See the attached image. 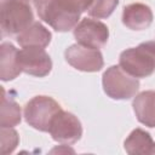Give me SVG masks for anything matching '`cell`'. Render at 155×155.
Instances as JSON below:
<instances>
[{
  "instance_id": "cell-1",
  "label": "cell",
  "mask_w": 155,
  "mask_h": 155,
  "mask_svg": "<svg viewBox=\"0 0 155 155\" xmlns=\"http://www.w3.org/2000/svg\"><path fill=\"white\" fill-rule=\"evenodd\" d=\"M40 19L57 31L74 29L92 0H31Z\"/></svg>"
},
{
  "instance_id": "cell-2",
  "label": "cell",
  "mask_w": 155,
  "mask_h": 155,
  "mask_svg": "<svg viewBox=\"0 0 155 155\" xmlns=\"http://www.w3.org/2000/svg\"><path fill=\"white\" fill-rule=\"evenodd\" d=\"M119 65L130 75L142 79L155 71V41L142 42L121 52Z\"/></svg>"
},
{
  "instance_id": "cell-3",
  "label": "cell",
  "mask_w": 155,
  "mask_h": 155,
  "mask_svg": "<svg viewBox=\"0 0 155 155\" xmlns=\"http://www.w3.org/2000/svg\"><path fill=\"white\" fill-rule=\"evenodd\" d=\"M34 19L29 0H0V27L2 35H18Z\"/></svg>"
},
{
  "instance_id": "cell-4",
  "label": "cell",
  "mask_w": 155,
  "mask_h": 155,
  "mask_svg": "<svg viewBox=\"0 0 155 155\" xmlns=\"http://www.w3.org/2000/svg\"><path fill=\"white\" fill-rule=\"evenodd\" d=\"M102 85L107 96L117 101L130 99L139 90L138 79L126 73L120 65H111L103 73Z\"/></svg>"
},
{
  "instance_id": "cell-5",
  "label": "cell",
  "mask_w": 155,
  "mask_h": 155,
  "mask_svg": "<svg viewBox=\"0 0 155 155\" xmlns=\"http://www.w3.org/2000/svg\"><path fill=\"white\" fill-rule=\"evenodd\" d=\"M62 110L61 105L48 96L33 97L24 107V117L29 126L48 132L53 117Z\"/></svg>"
},
{
  "instance_id": "cell-6",
  "label": "cell",
  "mask_w": 155,
  "mask_h": 155,
  "mask_svg": "<svg viewBox=\"0 0 155 155\" xmlns=\"http://www.w3.org/2000/svg\"><path fill=\"white\" fill-rule=\"evenodd\" d=\"M48 132L52 139L58 143L74 144L82 136V126L74 114L61 110L53 117Z\"/></svg>"
},
{
  "instance_id": "cell-7",
  "label": "cell",
  "mask_w": 155,
  "mask_h": 155,
  "mask_svg": "<svg viewBox=\"0 0 155 155\" xmlns=\"http://www.w3.org/2000/svg\"><path fill=\"white\" fill-rule=\"evenodd\" d=\"M65 61L75 69L87 73L99 71L103 65V56L99 50L84 46L80 44H74L69 46L65 52Z\"/></svg>"
},
{
  "instance_id": "cell-8",
  "label": "cell",
  "mask_w": 155,
  "mask_h": 155,
  "mask_svg": "<svg viewBox=\"0 0 155 155\" xmlns=\"http://www.w3.org/2000/svg\"><path fill=\"white\" fill-rule=\"evenodd\" d=\"M74 38L78 44L98 50L108 42L109 29L103 22L86 17L75 25Z\"/></svg>"
},
{
  "instance_id": "cell-9",
  "label": "cell",
  "mask_w": 155,
  "mask_h": 155,
  "mask_svg": "<svg viewBox=\"0 0 155 155\" xmlns=\"http://www.w3.org/2000/svg\"><path fill=\"white\" fill-rule=\"evenodd\" d=\"M19 61L22 71L33 76L44 78L48 75L52 69V61L44 47H23V50L19 51Z\"/></svg>"
},
{
  "instance_id": "cell-10",
  "label": "cell",
  "mask_w": 155,
  "mask_h": 155,
  "mask_svg": "<svg viewBox=\"0 0 155 155\" xmlns=\"http://www.w3.org/2000/svg\"><path fill=\"white\" fill-rule=\"evenodd\" d=\"M151 8L142 2H133L124 7L122 23L131 30H144L153 23Z\"/></svg>"
},
{
  "instance_id": "cell-11",
  "label": "cell",
  "mask_w": 155,
  "mask_h": 155,
  "mask_svg": "<svg viewBox=\"0 0 155 155\" xmlns=\"http://www.w3.org/2000/svg\"><path fill=\"white\" fill-rule=\"evenodd\" d=\"M22 73L19 51L11 42H2L0 47V78L10 81Z\"/></svg>"
},
{
  "instance_id": "cell-12",
  "label": "cell",
  "mask_w": 155,
  "mask_h": 155,
  "mask_svg": "<svg viewBox=\"0 0 155 155\" xmlns=\"http://www.w3.org/2000/svg\"><path fill=\"white\" fill-rule=\"evenodd\" d=\"M132 107L140 124L148 127H155V91L149 90L137 94Z\"/></svg>"
},
{
  "instance_id": "cell-13",
  "label": "cell",
  "mask_w": 155,
  "mask_h": 155,
  "mask_svg": "<svg viewBox=\"0 0 155 155\" xmlns=\"http://www.w3.org/2000/svg\"><path fill=\"white\" fill-rule=\"evenodd\" d=\"M126 153L130 155L155 154V142L151 136L142 128L133 130L124 143Z\"/></svg>"
},
{
  "instance_id": "cell-14",
  "label": "cell",
  "mask_w": 155,
  "mask_h": 155,
  "mask_svg": "<svg viewBox=\"0 0 155 155\" xmlns=\"http://www.w3.org/2000/svg\"><path fill=\"white\" fill-rule=\"evenodd\" d=\"M51 33L46 29L41 23L33 22L28 28L21 31L16 40L22 47L36 46V47H46L51 41Z\"/></svg>"
},
{
  "instance_id": "cell-15",
  "label": "cell",
  "mask_w": 155,
  "mask_h": 155,
  "mask_svg": "<svg viewBox=\"0 0 155 155\" xmlns=\"http://www.w3.org/2000/svg\"><path fill=\"white\" fill-rule=\"evenodd\" d=\"M1 114H0V125L1 127H13L21 122V108L11 98L7 97L5 88H1Z\"/></svg>"
},
{
  "instance_id": "cell-16",
  "label": "cell",
  "mask_w": 155,
  "mask_h": 155,
  "mask_svg": "<svg viewBox=\"0 0 155 155\" xmlns=\"http://www.w3.org/2000/svg\"><path fill=\"white\" fill-rule=\"evenodd\" d=\"M117 4L119 0H92L87 12L94 18H107L114 12Z\"/></svg>"
},
{
  "instance_id": "cell-17",
  "label": "cell",
  "mask_w": 155,
  "mask_h": 155,
  "mask_svg": "<svg viewBox=\"0 0 155 155\" xmlns=\"http://www.w3.org/2000/svg\"><path fill=\"white\" fill-rule=\"evenodd\" d=\"M1 153H12L18 144V134L12 127H1Z\"/></svg>"
}]
</instances>
